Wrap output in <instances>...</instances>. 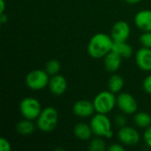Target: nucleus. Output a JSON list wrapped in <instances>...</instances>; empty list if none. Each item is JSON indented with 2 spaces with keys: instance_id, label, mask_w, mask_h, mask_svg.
Listing matches in <instances>:
<instances>
[{
  "instance_id": "nucleus-18",
  "label": "nucleus",
  "mask_w": 151,
  "mask_h": 151,
  "mask_svg": "<svg viewBox=\"0 0 151 151\" xmlns=\"http://www.w3.org/2000/svg\"><path fill=\"white\" fill-rule=\"evenodd\" d=\"M108 87H109V90L111 91L114 94L120 92L121 89L124 87V80H123V78L119 74L111 75V78L109 79Z\"/></svg>"
},
{
  "instance_id": "nucleus-26",
  "label": "nucleus",
  "mask_w": 151,
  "mask_h": 151,
  "mask_svg": "<svg viewBox=\"0 0 151 151\" xmlns=\"http://www.w3.org/2000/svg\"><path fill=\"white\" fill-rule=\"evenodd\" d=\"M115 124L119 127H123L127 125V118L124 115H117L115 118Z\"/></svg>"
},
{
  "instance_id": "nucleus-27",
  "label": "nucleus",
  "mask_w": 151,
  "mask_h": 151,
  "mask_svg": "<svg viewBox=\"0 0 151 151\" xmlns=\"http://www.w3.org/2000/svg\"><path fill=\"white\" fill-rule=\"evenodd\" d=\"M108 150L109 151H124L125 150V148L122 146V145H119V144H111L109 148H108Z\"/></svg>"
},
{
  "instance_id": "nucleus-11",
  "label": "nucleus",
  "mask_w": 151,
  "mask_h": 151,
  "mask_svg": "<svg viewBox=\"0 0 151 151\" xmlns=\"http://www.w3.org/2000/svg\"><path fill=\"white\" fill-rule=\"evenodd\" d=\"M135 61L140 69L145 72L151 71V49L142 47L135 54Z\"/></svg>"
},
{
  "instance_id": "nucleus-4",
  "label": "nucleus",
  "mask_w": 151,
  "mask_h": 151,
  "mask_svg": "<svg viewBox=\"0 0 151 151\" xmlns=\"http://www.w3.org/2000/svg\"><path fill=\"white\" fill-rule=\"evenodd\" d=\"M93 104L97 113L108 114L114 109L115 105H117V97H115L114 93L110 90L102 91L96 96Z\"/></svg>"
},
{
  "instance_id": "nucleus-14",
  "label": "nucleus",
  "mask_w": 151,
  "mask_h": 151,
  "mask_svg": "<svg viewBox=\"0 0 151 151\" xmlns=\"http://www.w3.org/2000/svg\"><path fill=\"white\" fill-rule=\"evenodd\" d=\"M121 62H122V58L113 51L109 52L104 58V67L110 73L117 72L121 65Z\"/></svg>"
},
{
  "instance_id": "nucleus-22",
  "label": "nucleus",
  "mask_w": 151,
  "mask_h": 151,
  "mask_svg": "<svg viewBox=\"0 0 151 151\" xmlns=\"http://www.w3.org/2000/svg\"><path fill=\"white\" fill-rule=\"evenodd\" d=\"M140 42L142 47L151 49V32H143V34L140 36Z\"/></svg>"
},
{
  "instance_id": "nucleus-25",
  "label": "nucleus",
  "mask_w": 151,
  "mask_h": 151,
  "mask_svg": "<svg viewBox=\"0 0 151 151\" xmlns=\"http://www.w3.org/2000/svg\"><path fill=\"white\" fill-rule=\"evenodd\" d=\"M11 150H12V147H11V144H10L9 141H7L4 137H2L0 139V150L11 151Z\"/></svg>"
},
{
  "instance_id": "nucleus-9",
  "label": "nucleus",
  "mask_w": 151,
  "mask_h": 151,
  "mask_svg": "<svg viewBox=\"0 0 151 151\" xmlns=\"http://www.w3.org/2000/svg\"><path fill=\"white\" fill-rule=\"evenodd\" d=\"M131 34V28L124 20L117 21L111 28V36L114 42H127Z\"/></svg>"
},
{
  "instance_id": "nucleus-13",
  "label": "nucleus",
  "mask_w": 151,
  "mask_h": 151,
  "mask_svg": "<svg viewBox=\"0 0 151 151\" xmlns=\"http://www.w3.org/2000/svg\"><path fill=\"white\" fill-rule=\"evenodd\" d=\"M136 27L143 32H151V10H142L134 16Z\"/></svg>"
},
{
  "instance_id": "nucleus-12",
  "label": "nucleus",
  "mask_w": 151,
  "mask_h": 151,
  "mask_svg": "<svg viewBox=\"0 0 151 151\" xmlns=\"http://www.w3.org/2000/svg\"><path fill=\"white\" fill-rule=\"evenodd\" d=\"M49 88L50 92L55 96L63 95L67 88V81L66 79L61 74H56L51 76L49 82Z\"/></svg>"
},
{
  "instance_id": "nucleus-20",
  "label": "nucleus",
  "mask_w": 151,
  "mask_h": 151,
  "mask_svg": "<svg viewBox=\"0 0 151 151\" xmlns=\"http://www.w3.org/2000/svg\"><path fill=\"white\" fill-rule=\"evenodd\" d=\"M88 149L91 151H104L106 149V144L102 138L97 136L96 138H94L90 141Z\"/></svg>"
},
{
  "instance_id": "nucleus-15",
  "label": "nucleus",
  "mask_w": 151,
  "mask_h": 151,
  "mask_svg": "<svg viewBox=\"0 0 151 151\" xmlns=\"http://www.w3.org/2000/svg\"><path fill=\"white\" fill-rule=\"evenodd\" d=\"M73 134L75 137L81 141H88L91 139L93 131L90 125L85 123H79L74 127Z\"/></svg>"
},
{
  "instance_id": "nucleus-8",
  "label": "nucleus",
  "mask_w": 151,
  "mask_h": 151,
  "mask_svg": "<svg viewBox=\"0 0 151 151\" xmlns=\"http://www.w3.org/2000/svg\"><path fill=\"white\" fill-rule=\"evenodd\" d=\"M118 138L126 146H134L140 142V134L134 127L125 126L119 130Z\"/></svg>"
},
{
  "instance_id": "nucleus-17",
  "label": "nucleus",
  "mask_w": 151,
  "mask_h": 151,
  "mask_svg": "<svg viewBox=\"0 0 151 151\" xmlns=\"http://www.w3.org/2000/svg\"><path fill=\"white\" fill-rule=\"evenodd\" d=\"M16 131L21 135H29L35 131V124L32 120L25 119L16 125Z\"/></svg>"
},
{
  "instance_id": "nucleus-24",
  "label": "nucleus",
  "mask_w": 151,
  "mask_h": 151,
  "mask_svg": "<svg viewBox=\"0 0 151 151\" xmlns=\"http://www.w3.org/2000/svg\"><path fill=\"white\" fill-rule=\"evenodd\" d=\"M143 139H144L146 145L151 149V126L146 128L143 134Z\"/></svg>"
},
{
  "instance_id": "nucleus-2",
  "label": "nucleus",
  "mask_w": 151,
  "mask_h": 151,
  "mask_svg": "<svg viewBox=\"0 0 151 151\" xmlns=\"http://www.w3.org/2000/svg\"><path fill=\"white\" fill-rule=\"evenodd\" d=\"M58 121V112L51 106H48L42 110L39 117L36 119V126L38 129L44 133L52 132Z\"/></svg>"
},
{
  "instance_id": "nucleus-21",
  "label": "nucleus",
  "mask_w": 151,
  "mask_h": 151,
  "mask_svg": "<svg viewBox=\"0 0 151 151\" xmlns=\"http://www.w3.org/2000/svg\"><path fill=\"white\" fill-rule=\"evenodd\" d=\"M45 71L50 76L56 75L59 73L60 71V64L58 60L56 59H51L47 62L45 65Z\"/></svg>"
},
{
  "instance_id": "nucleus-29",
  "label": "nucleus",
  "mask_w": 151,
  "mask_h": 151,
  "mask_svg": "<svg viewBox=\"0 0 151 151\" xmlns=\"http://www.w3.org/2000/svg\"><path fill=\"white\" fill-rule=\"evenodd\" d=\"M5 10V3L4 0H0V13H3Z\"/></svg>"
},
{
  "instance_id": "nucleus-19",
  "label": "nucleus",
  "mask_w": 151,
  "mask_h": 151,
  "mask_svg": "<svg viewBox=\"0 0 151 151\" xmlns=\"http://www.w3.org/2000/svg\"><path fill=\"white\" fill-rule=\"evenodd\" d=\"M134 123L141 128H147L151 126V116L144 111L138 112L134 115Z\"/></svg>"
},
{
  "instance_id": "nucleus-7",
  "label": "nucleus",
  "mask_w": 151,
  "mask_h": 151,
  "mask_svg": "<svg viewBox=\"0 0 151 151\" xmlns=\"http://www.w3.org/2000/svg\"><path fill=\"white\" fill-rule=\"evenodd\" d=\"M117 106L125 114L131 115L136 112L138 104L135 98L129 93H120L117 96Z\"/></svg>"
},
{
  "instance_id": "nucleus-16",
  "label": "nucleus",
  "mask_w": 151,
  "mask_h": 151,
  "mask_svg": "<svg viewBox=\"0 0 151 151\" xmlns=\"http://www.w3.org/2000/svg\"><path fill=\"white\" fill-rule=\"evenodd\" d=\"M111 51L115 52L122 58H129L134 53L132 46L127 42H114Z\"/></svg>"
},
{
  "instance_id": "nucleus-6",
  "label": "nucleus",
  "mask_w": 151,
  "mask_h": 151,
  "mask_svg": "<svg viewBox=\"0 0 151 151\" xmlns=\"http://www.w3.org/2000/svg\"><path fill=\"white\" fill-rule=\"evenodd\" d=\"M19 111L24 119L34 120L39 117L42 107L39 101L34 97H26L19 104Z\"/></svg>"
},
{
  "instance_id": "nucleus-30",
  "label": "nucleus",
  "mask_w": 151,
  "mask_h": 151,
  "mask_svg": "<svg viewBox=\"0 0 151 151\" xmlns=\"http://www.w3.org/2000/svg\"><path fill=\"white\" fill-rule=\"evenodd\" d=\"M127 4H138V3H140L142 0H125Z\"/></svg>"
},
{
  "instance_id": "nucleus-23",
  "label": "nucleus",
  "mask_w": 151,
  "mask_h": 151,
  "mask_svg": "<svg viewBox=\"0 0 151 151\" xmlns=\"http://www.w3.org/2000/svg\"><path fill=\"white\" fill-rule=\"evenodd\" d=\"M142 87L146 93L151 95V74L144 79V81L142 82Z\"/></svg>"
},
{
  "instance_id": "nucleus-28",
  "label": "nucleus",
  "mask_w": 151,
  "mask_h": 151,
  "mask_svg": "<svg viewBox=\"0 0 151 151\" xmlns=\"http://www.w3.org/2000/svg\"><path fill=\"white\" fill-rule=\"evenodd\" d=\"M7 20H8L7 15L4 14V12H3V13H0V22H1L2 24H4L5 22H7Z\"/></svg>"
},
{
  "instance_id": "nucleus-3",
  "label": "nucleus",
  "mask_w": 151,
  "mask_h": 151,
  "mask_svg": "<svg viewBox=\"0 0 151 151\" xmlns=\"http://www.w3.org/2000/svg\"><path fill=\"white\" fill-rule=\"evenodd\" d=\"M90 127L93 134L96 136L110 139L113 135L111 121L107 114L97 113L94 115L90 120Z\"/></svg>"
},
{
  "instance_id": "nucleus-1",
  "label": "nucleus",
  "mask_w": 151,
  "mask_h": 151,
  "mask_svg": "<svg viewBox=\"0 0 151 151\" xmlns=\"http://www.w3.org/2000/svg\"><path fill=\"white\" fill-rule=\"evenodd\" d=\"M113 39L111 35L104 33L96 34L91 37L88 44V53L93 58H104L111 51L113 46Z\"/></svg>"
},
{
  "instance_id": "nucleus-10",
  "label": "nucleus",
  "mask_w": 151,
  "mask_h": 151,
  "mask_svg": "<svg viewBox=\"0 0 151 151\" xmlns=\"http://www.w3.org/2000/svg\"><path fill=\"white\" fill-rule=\"evenodd\" d=\"M73 111L75 116L85 119L91 117L96 111L93 102L91 103L88 100H79L73 104Z\"/></svg>"
},
{
  "instance_id": "nucleus-5",
  "label": "nucleus",
  "mask_w": 151,
  "mask_h": 151,
  "mask_svg": "<svg viewBox=\"0 0 151 151\" xmlns=\"http://www.w3.org/2000/svg\"><path fill=\"white\" fill-rule=\"evenodd\" d=\"M26 84L27 86L35 91L42 90L45 88L50 82V75L45 70H33L27 73L26 76Z\"/></svg>"
}]
</instances>
